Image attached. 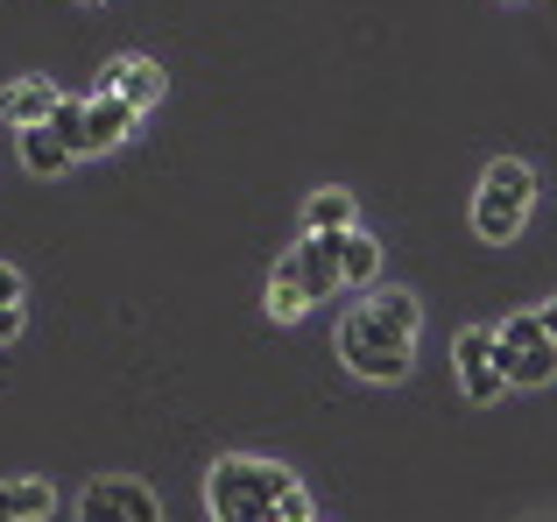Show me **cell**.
<instances>
[{
    "mask_svg": "<svg viewBox=\"0 0 557 522\" xmlns=\"http://www.w3.org/2000/svg\"><path fill=\"white\" fill-rule=\"evenodd\" d=\"M417 332H423V303L409 289H381V297L354 303L339 318V360L360 382H403L409 353H417Z\"/></svg>",
    "mask_w": 557,
    "mask_h": 522,
    "instance_id": "1",
    "label": "cell"
},
{
    "mask_svg": "<svg viewBox=\"0 0 557 522\" xmlns=\"http://www.w3.org/2000/svg\"><path fill=\"white\" fill-rule=\"evenodd\" d=\"M205 501H212V522H311V495L289 467L255 452H226L205 473Z\"/></svg>",
    "mask_w": 557,
    "mask_h": 522,
    "instance_id": "2",
    "label": "cell"
},
{
    "mask_svg": "<svg viewBox=\"0 0 557 522\" xmlns=\"http://www.w3.org/2000/svg\"><path fill=\"white\" fill-rule=\"evenodd\" d=\"M536 206V170L516 163V156H502V163H487V177H480L473 191V234L494 240V248H508V240L522 234V220H530Z\"/></svg>",
    "mask_w": 557,
    "mask_h": 522,
    "instance_id": "3",
    "label": "cell"
},
{
    "mask_svg": "<svg viewBox=\"0 0 557 522\" xmlns=\"http://www.w3.org/2000/svg\"><path fill=\"white\" fill-rule=\"evenodd\" d=\"M494 360L508 388H544L557 374V339L536 325V311H516L508 325H494Z\"/></svg>",
    "mask_w": 557,
    "mask_h": 522,
    "instance_id": "4",
    "label": "cell"
},
{
    "mask_svg": "<svg viewBox=\"0 0 557 522\" xmlns=\"http://www.w3.org/2000/svg\"><path fill=\"white\" fill-rule=\"evenodd\" d=\"M275 275H289V283L304 289V303H332L346 289L339 283V234H304L297 248H283Z\"/></svg>",
    "mask_w": 557,
    "mask_h": 522,
    "instance_id": "5",
    "label": "cell"
},
{
    "mask_svg": "<svg viewBox=\"0 0 557 522\" xmlns=\"http://www.w3.org/2000/svg\"><path fill=\"white\" fill-rule=\"evenodd\" d=\"M78 522H163V509H156V495L141 481L99 473V481H85V495H78Z\"/></svg>",
    "mask_w": 557,
    "mask_h": 522,
    "instance_id": "6",
    "label": "cell"
},
{
    "mask_svg": "<svg viewBox=\"0 0 557 522\" xmlns=\"http://www.w3.org/2000/svg\"><path fill=\"white\" fill-rule=\"evenodd\" d=\"M459 388H466V402H494L502 396V360H494V332L487 325H473V332H459Z\"/></svg>",
    "mask_w": 557,
    "mask_h": 522,
    "instance_id": "7",
    "label": "cell"
},
{
    "mask_svg": "<svg viewBox=\"0 0 557 522\" xmlns=\"http://www.w3.org/2000/svg\"><path fill=\"white\" fill-rule=\"evenodd\" d=\"M141 113L127 107L121 92H92L85 99V135H78V156H107L113 141H127V127H135Z\"/></svg>",
    "mask_w": 557,
    "mask_h": 522,
    "instance_id": "8",
    "label": "cell"
},
{
    "mask_svg": "<svg viewBox=\"0 0 557 522\" xmlns=\"http://www.w3.org/2000/svg\"><path fill=\"white\" fill-rule=\"evenodd\" d=\"M99 92H121L135 113H149L156 99H163V64H156V57H113L107 78H99Z\"/></svg>",
    "mask_w": 557,
    "mask_h": 522,
    "instance_id": "9",
    "label": "cell"
},
{
    "mask_svg": "<svg viewBox=\"0 0 557 522\" xmlns=\"http://www.w3.org/2000/svg\"><path fill=\"white\" fill-rule=\"evenodd\" d=\"M57 509L50 481H0V522H42Z\"/></svg>",
    "mask_w": 557,
    "mask_h": 522,
    "instance_id": "10",
    "label": "cell"
},
{
    "mask_svg": "<svg viewBox=\"0 0 557 522\" xmlns=\"http://www.w3.org/2000/svg\"><path fill=\"white\" fill-rule=\"evenodd\" d=\"M71 163H78V156H71L42 121H36V127H22V170H28V177H64Z\"/></svg>",
    "mask_w": 557,
    "mask_h": 522,
    "instance_id": "11",
    "label": "cell"
},
{
    "mask_svg": "<svg viewBox=\"0 0 557 522\" xmlns=\"http://www.w3.org/2000/svg\"><path fill=\"white\" fill-rule=\"evenodd\" d=\"M50 107H57V85L50 78H22V85H8V92H0V113H8L14 127L50 121Z\"/></svg>",
    "mask_w": 557,
    "mask_h": 522,
    "instance_id": "12",
    "label": "cell"
},
{
    "mask_svg": "<svg viewBox=\"0 0 557 522\" xmlns=\"http://www.w3.org/2000/svg\"><path fill=\"white\" fill-rule=\"evenodd\" d=\"M374 275H381V248H374V234L346 226V234H339V283H346V289H368Z\"/></svg>",
    "mask_w": 557,
    "mask_h": 522,
    "instance_id": "13",
    "label": "cell"
},
{
    "mask_svg": "<svg viewBox=\"0 0 557 522\" xmlns=\"http://www.w3.org/2000/svg\"><path fill=\"white\" fill-rule=\"evenodd\" d=\"M304 226H311V234H346V226H354V191H318L311 206H304Z\"/></svg>",
    "mask_w": 557,
    "mask_h": 522,
    "instance_id": "14",
    "label": "cell"
},
{
    "mask_svg": "<svg viewBox=\"0 0 557 522\" xmlns=\"http://www.w3.org/2000/svg\"><path fill=\"white\" fill-rule=\"evenodd\" d=\"M42 127H50V135L64 141L71 156H78V135H85V99H57V107H50V121H42Z\"/></svg>",
    "mask_w": 557,
    "mask_h": 522,
    "instance_id": "15",
    "label": "cell"
},
{
    "mask_svg": "<svg viewBox=\"0 0 557 522\" xmlns=\"http://www.w3.org/2000/svg\"><path fill=\"white\" fill-rule=\"evenodd\" d=\"M14 332H22V303H0V346H8Z\"/></svg>",
    "mask_w": 557,
    "mask_h": 522,
    "instance_id": "16",
    "label": "cell"
},
{
    "mask_svg": "<svg viewBox=\"0 0 557 522\" xmlns=\"http://www.w3.org/2000/svg\"><path fill=\"white\" fill-rule=\"evenodd\" d=\"M0 303H22V275H14L8 261H0Z\"/></svg>",
    "mask_w": 557,
    "mask_h": 522,
    "instance_id": "17",
    "label": "cell"
},
{
    "mask_svg": "<svg viewBox=\"0 0 557 522\" xmlns=\"http://www.w3.org/2000/svg\"><path fill=\"white\" fill-rule=\"evenodd\" d=\"M536 325H544V332H550V339H557V297L544 303V311H536Z\"/></svg>",
    "mask_w": 557,
    "mask_h": 522,
    "instance_id": "18",
    "label": "cell"
},
{
    "mask_svg": "<svg viewBox=\"0 0 557 522\" xmlns=\"http://www.w3.org/2000/svg\"><path fill=\"white\" fill-rule=\"evenodd\" d=\"M85 8H92V0H85Z\"/></svg>",
    "mask_w": 557,
    "mask_h": 522,
    "instance_id": "19",
    "label": "cell"
}]
</instances>
